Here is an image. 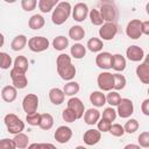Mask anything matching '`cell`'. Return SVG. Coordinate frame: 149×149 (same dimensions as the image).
<instances>
[{
  "instance_id": "6da1fadb",
  "label": "cell",
  "mask_w": 149,
  "mask_h": 149,
  "mask_svg": "<svg viewBox=\"0 0 149 149\" xmlns=\"http://www.w3.org/2000/svg\"><path fill=\"white\" fill-rule=\"evenodd\" d=\"M56 66H57V73L63 80L71 81L76 76V66L71 63V57L66 54L58 55L56 59Z\"/></svg>"
},
{
  "instance_id": "7a4b0ae2",
  "label": "cell",
  "mask_w": 149,
  "mask_h": 149,
  "mask_svg": "<svg viewBox=\"0 0 149 149\" xmlns=\"http://www.w3.org/2000/svg\"><path fill=\"white\" fill-rule=\"evenodd\" d=\"M72 14V7L70 5V2L68 1H61L55 9L52 10L51 14V21L56 26H61L64 22H66V20L69 19V16Z\"/></svg>"
},
{
  "instance_id": "3957f363",
  "label": "cell",
  "mask_w": 149,
  "mask_h": 149,
  "mask_svg": "<svg viewBox=\"0 0 149 149\" xmlns=\"http://www.w3.org/2000/svg\"><path fill=\"white\" fill-rule=\"evenodd\" d=\"M3 122H5V125L7 127V132L9 134L17 135V134L22 133V130L24 129V122L14 113L6 114L3 118Z\"/></svg>"
},
{
  "instance_id": "277c9868",
  "label": "cell",
  "mask_w": 149,
  "mask_h": 149,
  "mask_svg": "<svg viewBox=\"0 0 149 149\" xmlns=\"http://www.w3.org/2000/svg\"><path fill=\"white\" fill-rule=\"evenodd\" d=\"M97 83L101 91L111 92L113 91V87H114V74L108 71L101 72L97 78Z\"/></svg>"
},
{
  "instance_id": "5b68a950",
  "label": "cell",
  "mask_w": 149,
  "mask_h": 149,
  "mask_svg": "<svg viewBox=\"0 0 149 149\" xmlns=\"http://www.w3.org/2000/svg\"><path fill=\"white\" fill-rule=\"evenodd\" d=\"M100 14L105 22H115L118 19V9L113 2H104L100 7Z\"/></svg>"
},
{
  "instance_id": "8992f818",
  "label": "cell",
  "mask_w": 149,
  "mask_h": 149,
  "mask_svg": "<svg viewBox=\"0 0 149 149\" xmlns=\"http://www.w3.org/2000/svg\"><path fill=\"white\" fill-rule=\"evenodd\" d=\"M49 40L44 36H34L28 40V48L33 52H42L49 48Z\"/></svg>"
},
{
  "instance_id": "52a82bcc",
  "label": "cell",
  "mask_w": 149,
  "mask_h": 149,
  "mask_svg": "<svg viewBox=\"0 0 149 149\" xmlns=\"http://www.w3.org/2000/svg\"><path fill=\"white\" fill-rule=\"evenodd\" d=\"M9 77L12 79V84L14 87H16L17 90H23L27 87L28 85V79L24 72H21L19 70H15L14 68L10 69L9 71Z\"/></svg>"
},
{
  "instance_id": "ba28073f",
  "label": "cell",
  "mask_w": 149,
  "mask_h": 149,
  "mask_svg": "<svg viewBox=\"0 0 149 149\" xmlns=\"http://www.w3.org/2000/svg\"><path fill=\"white\" fill-rule=\"evenodd\" d=\"M126 34L132 40H137L142 36V21L139 19L130 20L126 27Z\"/></svg>"
},
{
  "instance_id": "9c48e42d",
  "label": "cell",
  "mask_w": 149,
  "mask_h": 149,
  "mask_svg": "<svg viewBox=\"0 0 149 149\" xmlns=\"http://www.w3.org/2000/svg\"><path fill=\"white\" fill-rule=\"evenodd\" d=\"M22 108L27 114H33L37 112L38 108V97L34 93H28L22 100Z\"/></svg>"
},
{
  "instance_id": "30bf717a",
  "label": "cell",
  "mask_w": 149,
  "mask_h": 149,
  "mask_svg": "<svg viewBox=\"0 0 149 149\" xmlns=\"http://www.w3.org/2000/svg\"><path fill=\"white\" fill-rule=\"evenodd\" d=\"M116 113L122 119H128L134 113V105L133 101L128 98H122L120 104L116 106Z\"/></svg>"
},
{
  "instance_id": "8fae6325",
  "label": "cell",
  "mask_w": 149,
  "mask_h": 149,
  "mask_svg": "<svg viewBox=\"0 0 149 149\" xmlns=\"http://www.w3.org/2000/svg\"><path fill=\"white\" fill-rule=\"evenodd\" d=\"M118 34V27L113 22H105L99 28V36L102 41H111Z\"/></svg>"
},
{
  "instance_id": "7c38bea8",
  "label": "cell",
  "mask_w": 149,
  "mask_h": 149,
  "mask_svg": "<svg viewBox=\"0 0 149 149\" xmlns=\"http://www.w3.org/2000/svg\"><path fill=\"white\" fill-rule=\"evenodd\" d=\"M90 14L88 12V7L86 3L84 2H78L74 5V7L72 8V17L74 21L77 22H83L85 21V19L87 17V15Z\"/></svg>"
},
{
  "instance_id": "4fadbf2b",
  "label": "cell",
  "mask_w": 149,
  "mask_h": 149,
  "mask_svg": "<svg viewBox=\"0 0 149 149\" xmlns=\"http://www.w3.org/2000/svg\"><path fill=\"white\" fill-rule=\"evenodd\" d=\"M95 64L98 68L102 69V70H108L112 69V64H113V55L107 52V51H102L99 52L95 57Z\"/></svg>"
},
{
  "instance_id": "5bb4252c",
  "label": "cell",
  "mask_w": 149,
  "mask_h": 149,
  "mask_svg": "<svg viewBox=\"0 0 149 149\" xmlns=\"http://www.w3.org/2000/svg\"><path fill=\"white\" fill-rule=\"evenodd\" d=\"M54 136H55V140L58 143L64 144V143H68L71 140V137H72V130L68 126H59L55 130Z\"/></svg>"
},
{
  "instance_id": "9a60e30c",
  "label": "cell",
  "mask_w": 149,
  "mask_h": 149,
  "mask_svg": "<svg viewBox=\"0 0 149 149\" xmlns=\"http://www.w3.org/2000/svg\"><path fill=\"white\" fill-rule=\"evenodd\" d=\"M68 108L72 109L77 114L78 119L83 118L85 114V106H84L83 101L77 97H72L68 100Z\"/></svg>"
},
{
  "instance_id": "2e32d148",
  "label": "cell",
  "mask_w": 149,
  "mask_h": 149,
  "mask_svg": "<svg viewBox=\"0 0 149 149\" xmlns=\"http://www.w3.org/2000/svg\"><path fill=\"white\" fill-rule=\"evenodd\" d=\"M126 56L132 62H141L144 58V51L139 45H130L126 50Z\"/></svg>"
},
{
  "instance_id": "e0dca14e",
  "label": "cell",
  "mask_w": 149,
  "mask_h": 149,
  "mask_svg": "<svg viewBox=\"0 0 149 149\" xmlns=\"http://www.w3.org/2000/svg\"><path fill=\"white\" fill-rule=\"evenodd\" d=\"M101 139V132L98 130V129H87L84 135H83V140H84V143L87 144V146H94L97 144Z\"/></svg>"
},
{
  "instance_id": "ac0fdd59",
  "label": "cell",
  "mask_w": 149,
  "mask_h": 149,
  "mask_svg": "<svg viewBox=\"0 0 149 149\" xmlns=\"http://www.w3.org/2000/svg\"><path fill=\"white\" fill-rule=\"evenodd\" d=\"M17 97V88L13 85L3 86L1 90V98L6 102H13Z\"/></svg>"
},
{
  "instance_id": "d6986e66",
  "label": "cell",
  "mask_w": 149,
  "mask_h": 149,
  "mask_svg": "<svg viewBox=\"0 0 149 149\" xmlns=\"http://www.w3.org/2000/svg\"><path fill=\"white\" fill-rule=\"evenodd\" d=\"M99 120H100V112L97 108H88L84 114V122L86 125L93 126L98 123Z\"/></svg>"
},
{
  "instance_id": "ffe728a7",
  "label": "cell",
  "mask_w": 149,
  "mask_h": 149,
  "mask_svg": "<svg viewBox=\"0 0 149 149\" xmlns=\"http://www.w3.org/2000/svg\"><path fill=\"white\" fill-rule=\"evenodd\" d=\"M49 99L54 105H61L64 102L65 93L63 90H61L58 87H54L49 91Z\"/></svg>"
},
{
  "instance_id": "44dd1931",
  "label": "cell",
  "mask_w": 149,
  "mask_h": 149,
  "mask_svg": "<svg viewBox=\"0 0 149 149\" xmlns=\"http://www.w3.org/2000/svg\"><path fill=\"white\" fill-rule=\"evenodd\" d=\"M136 76L143 84H149V65L144 62L136 66Z\"/></svg>"
},
{
  "instance_id": "7402d4cb",
  "label": "cell",
  "mask_w": 149,
  "mask_h": 149,
  "mask_svg": "<svg viewBox=\"0 0 149 149\" xmlns=\"http://www.w3.org/2000/svg\"><path fill=\"white\" fill-rule=\"evenodd\" d=\"M90 101L95 107H102L106 101V95L102 93V91H93L90 94Z\"/></svg>"
},
{
  "instance_id": "603a6c76",
  "label": "cell",
  "mask_w": 149,
  "mask_h": 149,
  "mask_svg": "<svg viewBox=\"0 0 149 149\" xmlns=\"http://www.w3.org/2000/svg\"><path fill=\"white\" fill-rule=\"evenodd\" d=\"M45 24V20L42 15L40 14H34L33 16H30L29 21H28V26L30 29L33 30H38V29H42Z\"/></svg>"
},
{
  "instance_id": "cb8c5ba5",
  "label": "cell",
  "mask_w": 149,
  "mask_h": 149,
  "mask_svg": "<svg viewBox=\"0 0 149 149\" xmlns=\"http://www.w3.org/2000/svg\"><path fill=\"white\" fill-rule=\"evenodd\" d=\"M27 43L28 40L24 35H16L10 42V48L13 51H20L27 45Z\"/></svg>"
},
{
  "instance_id": "d4e9b609",
  "label": "cell",
  "mask_w": 149,
  "mask_h": 149,
  "mask_svg": "<svg viewBox=\"0 0 149 149\" xmlns=\"http://www.w3.org/2000/svg\"><path fill=\"white\" fill-rule=\"evenodd\" d=\"M86 48L91 51V52H101L102 48H104V42L101 38L98 37H91L87 43H86Z\"/></svg>"
},
{
  "instance_id": "484cf974",
  "label": "cell",
  "mask_w": 149,
  "mask_h": 149,
  "mask_svg": "<svg viewBox=\"0 0 149 149\" xmlns=\"http://www.w3.org/2000/svg\"><path fill=\"white\" fill-rule=\"evenodd\" d=\"M126 65H127V62L122 55L120 54L113 55V64H112L113 70H115L116 72H122L126 69Z\"/></svg>"
},
{
  "instance_id": "4316f807",
  "label": "cell",
  "mask_w": 149,
  "mask_h": 149,
  "mask_svg": "<svg viewBox=\"0 0 149 149\" xmlns=\"http://www.w3.org/2000/svg\"><path fill=\"white\" fill-rule=\"evenodd\" d=\"M85 36V30L79 24H76V26H72L70 29H69V37L72 38L73 41H80L83 40Z\"/></svg>"
},
{
  "instance_id": "83f0119b",
  "label": "cell",
  "mask_w": 149,
  "mask_h": 149,
  "mask_svg": "<svg viewBox=\"0 0 149 149\" xmlns=\"http://www.w3.org/2000/svg\"><path fill=\"white\" fill-rule=\"evenodd\" d=\"M70 54L76 59H81L86 55V47H84L81 43H74L70 48Z\"/></svg>"
},
{
  "instance_id": "f1b7e54d",
  "label": "cell",
  "mask_w": 149,
  "mask_h": 149,
  "mask_svg": "<svg viewBox=\"0 0 149 149\" xmlns=\"http://www.w3.org/2000/svg\"><path fill=\"white\" fill-rule=\"evenodd\" d=\"M69 45V38L63 36V35H59V36H56L54 40H52V47L55 50H58V51H63L68 48Z\"/></svg>"
},
{
  "instance_id": "f546056e",
  "label": "cell",
  "mask_w": 149,
  "mask_h": 149,
  "mask_svg": "<svg viewBox=\"0 0 149 149\" xmlns=\"http://www.w3.org/2000/svg\"><path fill=\"white\" fill-rule=\"evenodd\" d=\"M28 66H29V63H28V59L24 57V56H17L15 59H14V63H13V68L15 70H19L21 72H27L28 70Z\"/></svg>"
},
{
  "instance_id": "4dcf8cb0",
  "label": "cell",
  "mask_w": 149,
  "mask_h": 149,
  "mask_svg": "<svg viewBox=\"0 0 149 149\" xmlns=\"http://www.w3.org/2000/svg\"><path fill=\"white\" fill-rule=\"evenodd\" d=\"M79 84L77 83V81H68L65 85H64V87H63V91H64V93H65V95H68V97H74L78 92H79Z\"/></svg>"
},
{
  "instance_id": "1f68e13d",
  "label": "cell",
  "mask_w": 149,
  "mask_h": 149,
  "mask_svg": "<svg viewBox=\"0 0 149 149\" xmlns=\"http://www.w3.org/2000/svg\"><path fill=\"white\" fill-rule=\"evenodd\" d=\"M54 126V118L49 113H43L41 114V122H40V128L43 130H49Z\"/></svg>"
},
{
  "instance_id": "d6a6232c",
  "label": "cell",
  "mask_w": 149,
  "mask_h": 149,
  "mask_svg": "<svg viewBox=\"0 0 149 149\" xmlns=\"http://www.w3.org/2000/svg\"><path fill=\"white\" fill-rule=\"evenodd\" d=\"M58 3H59L58 0H40L37 6H38V8H40V10L42 13H49Z\"/></svg>"
},
{
  "instance_id": "836d02e7",
  "label": "cell",
  "mask_w": 149,
  "mask_h": 149,
  "mask_svg": "<svg viewBox=\"0 0 149 149\" xmlns=\"http://www.w3.org/2000/svg\"><path fill=\"white\" fill-rule=\"evenodd\" d=\"M13 140H14L17 149H27L29 147V137H28V135H26L23 133L15 135Z\"/></svg>"
},
{
  "instance_id": "e575fe53",
  "label": "cell",
  "mask_w": 149,
  "mask_h": 149,
  "mask_svg": "<svg viewBox=\"0 0 149 149\" xmlns=\"http://www.w3.org/2000/svg\"><path fill=\"white\" fill-rule=\"evenodd\" d=\"M88 16H90V21H91V23L93 26H100L101 27L105 23L102 16H101V14H100V12L98 9H91Z\"/></svg>"
},
{
  "instance_id": "d590c367",
  "label": "cell",
  "mask_w": 149,
  "mask_h": 149,
  "mask_svg": "<svg viewBox=\"0 0 149 149\" xmlns=\"http://www.w3.org/2000/svg\"><path fill=\"white\" fill-rule=\"evenodd\" d=\"M113 74H114V87H113V90L114 91L123 90L126 84H127L126 77L121 73H113Z\"/></svg>"
},
{
  "instance_id": "8d00e7d4",
  "label": "cell",
  "mask_w": 149,
  "mask_h": 149,
  "mask_svg": "<svg viewBox=\"0 0 149 149\" xmlns=\"http://www.w3.org/2000/svg\"><path fill=\"white\" fill-rule=\"evenodd\" d=\"M121 99H122V98H121L120 93H118V91H111V92L106 95V101H107V104L111 105V107L118 106V105L120 104Z\"/></svg>"
},
{
  "instance_id": "74e56055",
  "label": "cell",
  "mask_w": 149,
  "mask_h": 149,
  "mask_svg": "<svg viewBox=\"0 0 149 149\" xmlns=\"http://www.w3.org/2000/svg\"><path fill=\"white\" fill-rule=\"evenodd\" d=\"M139 127H140V123H139V121H137L136 119H129V120L125 123V126H123L125 132L128 133V134L135 133V132L139 129Z\"/></svg>"
},
{
  "instance_id": "f35d334b",
  "label": "cell",
  "mask_w": 149,
  "mask_h": 149,
  "mask_svg": "<svg viewBox=\"0 0 149 149\" xmlns=\"http://www.w3.org/2000/svg\"><path fill=\"white\" fill-rule=\"evenodd\" d=\"M12 57L7 54V52H0V68L2 70H7L9 69V66H12Z\"/></svg>"
},
{
  "instance_id": "ab89813d",
  "label": "cell",
  "mask_w": 149,
  "mask_h": 149,
  "mask_svg": "<svg viewBox=\"0 0 149 149\" xmlns=\"http://www.w3.org/2000/svg\"><path fill=\"white\" fill-rule=\"evenodd\" d=\"M62 118H63V120H64L65 122H74V121L78 119L77 114H76L72 109H70V108H68V107L62 112Z\"/></svg>"
},
{
  "instance_id": "60d3db41",
  "label": "cell",
  "mask_w": 149,
  "mask_h": 149,
  "mask_svg": "<svg viewBox=\"0 0 149 149\" xmlns=\"http://www.w3.org/2000/svg\"><path fill=\"white\" fill-rule=\"evenodd\" d=\"M26 121L28 122V125L30 126H40L41 122V114L40 113H33V114H27L26 116Z\"/></svg>"
},
{
  "instance_id": "b9f144b4",
  "label": "cell",
  "mask_w": 149,
  "mask_h": 149,
  "mask_svg": "<svg viewBox=\"0 0 149 149\" xmlns=\"http://www.w3.org/2000/svg\"><path fill=\"white\" fill-rule=\"evenodd\" d=\"M109 133H111L113 136H115V137H120V136H123V134H125L126 132H125L123 126H121L120 123H113V125L111 126Z\"/></svg>"
},
{
  "instance_id": "7bdbcfd3",
  "label": "cell",
  "mask_w": 149,
  "mask_h": 149,
  "mask_svg": "<svg viewBox=\"0 0 149 149\" xmlns=\"http://www.w3.org/2000/svg\"><path fill=\"white\" fill-rule=\"evenodd\" d=\"M116 115H118L116 111L113 107H111V106L107 107V108H105L104 112H102V118L106 119V120H108V121H111V122L116 119Z\"/></svg>"
},
{
  "instance_id": "ee69618b",
  "label": "cell",
  "mask_w": 149,
  "mask_h": 149,
  "mask_svg": "<svg viewBox=\"0 0 149 149\" xmlns=\"http://www.w3.org/2000/svg\"><path fill=\"white\" fill-rule=\"evenodd\" d=\"M137 142L141 148H149V132H142L137 137Z\"/></svg>"
},
{
  "instance_id": "f6af8a7d",
  "label": "cell",
  "mask_w": 149,
  "mask_h": 149,
  "mask_svg": "<svg viewBox=\"0 0 149 149\" xmlns=\"http://www.w3.org/2000/svg\"><path fill=\"white\" fill-rule=\"evenodd\" d=\"M97 126H98V130H100L101 133H107V132H109V129H111L112 122L108 121V120H106V119H104V118H101V119L98 121Z\"/></svg>"
},
{
  "instance_id": "bcb514c9",
  "label": "cell",
  "mask_w": 149,
  "mask_h": 149,
  "mask_svg": "<svg viewBox=\"0 0 149 149\" xmlns=\"http://www.w3.org/2000/svg\"><path fill=\"white\" fill-rule=\"evenodd\" d=\"M38 5L36 0H22L21 1V7L26 12H31L35 9V7Z\"/></svg>"
},
{
  "instance_id": "7dc6e473",
  "label": "cell",
  "mask_w": 149,
  "mask_h": 149,
  "mask_svg": "<svg viewBox=\"0 0 149 149\" xmlns=\"http://www.w3.org/2000/svg\"><path fill=\"white\" fill-rule=\"evenodd\" d=\"M0 149H17L13 139H2L0 141Z\"/></svg>"
},
{
  "instance_id": "c3c4849f",
  "label": "cell",
  "mask_w": 149,
  "mask_h": 149,
  "mask_svg": "<svg viewBox=\"0 0 149 149\" xmlns=\"http://www.w3.org/2000/svg\"><path fill=\"white\" fill-rule=\"evenodd\" d=\"M141 111L144 115L149 116V98L148 99H144L141 104Z\"/></svg>"
},
{
  "instance_id": "681fc988",
  "label": "cell",
  "mask_w": 149,
  "mask_h": 149,
  "mask_svg": "<svg viewBox=\"0 0 149 149\" xmlns=\"http://www.w3.org/2000/svg\"><path fill=\"white\" fill-rule=\"evenodd\" d=\"M142 34L149 35V20L142 21Z\"/></svg>"
},
{
  "instance_id": "f907efd6",
  "label": "cell",
  "mask_w": 149,
  "mask_h": 149,
  "mask_svg": "<svg viewBox=\"0 0 149 149\" xmlns=\"http://www.w3.org/2000/svg\"><path fill=\"white\" fill-rule=\"evenodd\" d=\"M123 149H141V147L139 144H134V143H129L127 146L123 147Z\"/></svg>"
},
{
  "instance_id": "816d5d0a",
  "label": "cell",
  "mask_w": 149,
  "mask_h": 149,
  "mask_svg": "<svg viewBox=\"0 0 149 149\" xmlns=\"http://www.w3.org/2000/svg\"><path fill=\"white\" fill-rule=\"evenodd\" d=\"M27 149H42V143H31Z\"/></svg>"
},
{
  "instance_id": "f5cc1de1",
  "label": "cell",
  "mask_w": 149,
  "mask_h": 149,
  "mask_svg": "<svg viewBox=\"0 0 149 149\" xmlns=\"http://www.w3.org/2000/svg\"><path fill=\"white\" fill-rule=\"evenodd\" d=\"M144 63L149 65V54H148L147 56H144Z\"/></svg>"
},
{
  "instance_id": "db71d44e",
  "label": "cell",
  "mask_w": 149,
  "mask_h": 149,
  "mask_svg": "<svg viewBox=\"0 0 149 149\" xmlns=\"http://www.w3.org/2000/svg\"><path fill=\"white\" fill-rule=\"evenodd\" d=\"M146 13L149 15V1L147 2V5H146Z\"/></svg>"
},
{
  "instance_id": "11a10c76",
  "label": "cell",
  "mask_w": 149,
  "mask_h": 149,
  "mask_svg": "<svg viewBox=\"0 0 149 149\" xmlns=\"http://www.w3.org/2000/svg\"><path fill=\"white\" fill-rule=\"evenodd\" d=\"M76 149H87V148H85L84 146H78V147H76Z\"/></svg>"
},
{
  "instance_id": "9f6ffc18",
  "label": "cell",
  "mask_w": 149,
  "mask_h": 149,
  "mask_svg": "<svg viewBox=\"0 0 149 149\" xmlns=\"http://www.w3.org/2000/svg\"><path fill=\"white\" fill-rule=\"evenodd\" d=\"M51 149H57V148H56V147H55V146L52 144V146H51Z\"/></svg>"
},
{
  "instance_id": "6f0895ef",
  "label": "cell",
  "mask_w": 149,
  "mask_h": 149,
  "mask_svg": "<svg viewBox=\"0 0 149 149\" xmlns=\"http://www.w3.org/2000/svg\"><path fill=\"white\" fill-rule=\"evenodd\" d=\"M148 94H149V87H148Z\"/></svg>"
},
{
  "instance_id": "680465c9",
  "label": "cell",
  "mask_w": 149,
  "mask_h": 149,
  "mask_svg": "<svg viewBox=\"0 0 149 149\" xmlns=\"http://www.w3.org/2000/svg\"><path fill=\"white\" fill-rule=\"evenodd\" d=\"M147 149H149V148H147Z\"/></svg>"
}]
</instances>
